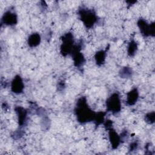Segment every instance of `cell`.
<instances>
[{
  "mask_svg": "<svg viewBox=\"0 0 155 155\" xmlns=\"http://www.w3.org/2000/svg\"><path fill=\"white\" fill-rule=\"evenodd\" d=\"M76 114L79 122L81 123H85L94 120L96 115L94 113L88 108L85 97H81L78 100Z\"/></svg>",
  "mask_w": 155,
  "mask_h": 155,
  "instance_id": "6da1fadb",
  "label": "cell"
},
{
  "mask_svg": "<svg viewBox=\"0 0 155 155\" xmlns=\"http://www.w3.org/2000/svg\"><path fill=\"white\" fill-rule=\"evenodd\" d=\"M79 14L81 20L87 27H91L96 21V16L92 10L81 8L79 10Z\"/></svg>",
  "mask_w": 155,
  "mask_h": 155,
  "instance_id": "7a4b0ae2",
  "label": "cell"
},
{
  "mask_svg": "<svg viewBox=\"0 0 155 155\" xmlns=\"http://www.w3.org/2000/svg\"><path fill=\"white\" fill-rule=\"evenodd\" d=\"M62 44L61 47V52L63 55H67L73 51V36L72 34L68 33L64 35L62 39Z\"/></svg>",
  "mask_w": 155,
  "mask_h": 155,
  "instance_id": "3957f363",
  "label": "cell"
},
{
  "mask_svg": "<svg viewBox=\"0 0 155 155\" xmlns=\"http://www.w3.org/2000/svg\"><path fill=\"white\" fill-rule=\"evenodd\" d=\"M107 110L112 113H116L120 110L121 104L119 96L117 93H113L106 102Z\"/></svg>",
  "mask_w": 155,
  "mask_h": 155,
  "instance_id": "277c9868",
  "label": "cell"
},
{
  "mask_svg": "<svg viewBox=\"0 0 155 155\" xmlns=\"http://www.w3.org/2000/svg\"><path fill=\"white\" fill-rule=\"evenodd\" d=\"M138 26L142 35L145 36H150L151 35H154V23L149 25L143 19H140L138 22Z\"/></svg>",
  "mask_w": 155,
  "mask_h": 155,
  "instance_id": "5b68a950",
  "label": "cell"
},
{
  "mask_svg": "<svg viewBox=\"0 0 155 155\" xmlns=\"http://www.w3.org/2000/svg\"><path fill=\"white\" fill-rule=\"evenodd\" d=\"M2 22L5 25H15L17 22L16 15L10 11H8L3 15Z\"/></svg>",
  "mask_w": 155,
  "mask_h": 155,
  "instance_id": "8992f818",
  "label": "cell"
},
{
  "mask_svg": "<svg viewBox=\"0 0 155 155\" xmlns=\"http://www.w3.org/2000/svg\"><path fill=\"white\" fill-rule=\"evenodd\" d=\"M24 89V84L21 78L16 76L12 83V90L15 93H20Z\"/></svg>",
  "mask_w": 155,
  "mask_h": 155,
  "instance_id": "52a82bcc",
  "label": "cell"
},
{
  "mask_svg": "<svg viewBox=\"0 0 155 155\" xmlns=\"http://www.w3.org/2000/svg\"><path fill=\"white\" fill-rule=\"evenodd\" d=\"M109 137L110 142L111 143L112 147L113 148H116L119 143H120V137L117 134V133L111 128H110V131H109Z\"/></svg>",
  "mask_w": 155,
  "mask_h": 155,
  "instance_id": "ba28073f",
  "label": "cell"
},
{
  "mask_svg": "<svg viewBox=\"0 0 155 155\" xmlns=\"http://www.w3.org/2000/svg\"><path fill=\"white\" fill-rule=\"evenodd\" d=\"M137 98H138V92L137 89L134 88L127 93V103L129 105H132L136 102Z\"/></svg>",
  "mask_w": 155,
  "mask_h": 155,
  "instance_id": "9c48e42d",
  "label": "cell"
},
{
  "mask_svg": "<svg viewBox=\"0 0 155 155\" xmlns=\"http://www.w3.org/2000/svg\"><path fill=\"white\" fill-rule=\"evenodd\" d=\"M16 110V112L18 114V120H19V124L22 125L24 124L25 119H26V117H27V111L26 110L20 107H16L15 108Z\"/></svg>",
  "mask_w": 155,
  "mask_h": 155,
  "instance_id": "30bf717a",
  "label": "cell"
},
{
  "mask_svg": "<svg viewBox=\"0 0 155 155\" xmlns=\"http://www.w3.org/2000/svg\"><path fill=\"white\" fill-rule=\"evenodd\" d=\"M41 41V37L38 33H33L31 34L28 39V45L31 47L37 46Z\"/></svg>",
  "mask_w": 155,
  "mask_h": 155,
  "instance_id": "8fae6325",
  "label": "cell"
},
{
  "mask_svg": "<svg viewBox=\"0 0 155 155\" xmlns=\"http://www.w3.org/2000/svg\"><path fill=\"white\" fill-rule=\"evenodd\" d=\"M105 52L104 51H99L96 53L95 55V59L96 64L98 65H102L105 61Z\"/></svg>",
  "mask_w": 155,
  "mask_h": 155,
  "instance_id": "7c38bea8",
  "label": "cell"
},
{
  "mask_svg": "<svg viewBox=\"0 0 155 155\" xmlns=\"http://www.w3.org/2000/svg\"><path fill=\"white\" fill-rule=\"evenodd\" d=\"M137 44L134 41H131L128 47V53L130 56H133L137 50Z\"/></svg>",
  "mask_w": 155,
  "mask_h": 155,
  "instance_id": "4fadbf2b",
  "label": "cell"
},
{
  "mask_svg": "<svg viewBox=\"0 0 155 155\" xmlns=\"http://www.w3.org/2000/svg\"><path fill=\"white\" fill-rule=\"evenodd\" d=\"M154 119H155L154 112L149 113L145 116L146 122H148V124H153L154 122Z\"/></svg>",
  "mask_w": 155,
  "mask_h": 155,
  "instance_id": "5bb4252c",
  "label": "cell"
},
{
  "mask_svg": "<svg viewBox=\"0 0 155 155\" xmlns=\"http://www.w3.org/2000/svg\"><path fill=\"white\" fill-rule=\"evenodd\" d=\"M104 114L103 113H99L95 115L94 119L97 124H101L104 121Z\"/></svg>",
  "mask_w": 155,
  "mask_h": 155,
  "instance_id": "9a60e30c",
  "label": "cell"
},
{
  "mask_svg": "<svg viewBox=\"0 0 155 155\" xmlns=\"http://www.w3.org/2000/svg\"><path fill=\"white\" fill-rule=\"evenodd\" d=\"M120 74H121V76L124 78L128 77L131 74V70L128 67H125L124 69L122 70Z\"/></svg>",
  "mask_w": 155,
  "mask_h": 155,
  "instance_id": "2e32d148",
  "label": "cell"
},
{
  "mask_svg": "<svg viewBox=\"0 0 155 155\" xmlns=\"http://www.w3.org/2000/svg\"><path fill=\"white\" fill-rule=\"evenodd\" d=\"M137 143H132L131 144V145L130 146V147H131V150H135L136 148V147H137Z\"/></svg>",
  "mask_w": 155,
  "mask_h": 155,
  "instance_id": "e0dca14e",
  "label": "cell"
}]
</instances>
